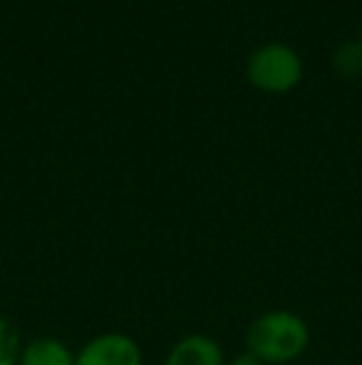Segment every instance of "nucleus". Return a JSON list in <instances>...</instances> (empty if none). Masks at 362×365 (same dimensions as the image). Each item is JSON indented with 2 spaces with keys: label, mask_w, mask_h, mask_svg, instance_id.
I'll use <instances>...</instances> for the list:
<instances>
[{
  "label": "nucleus",
  "mask_w": 362,
  "mask_h": 365,
  "mask_svg": "<svg viewBox=\"0 0 362 365\" xmlns=\"http://www.w3.org/2000/svg\"><path fill=\"white\" fill-rule=\"evenodd\" d=\"M246 346L263 365H288L308 351L310 328L293 311H268L251 321Z\"/></svg>",
  "instance_id": "1"
},
{
  "label": "nucleus",
  "mask_w": 362,
  "mask_h": 365,
  "mask_svg": "<svg viewBox=\"0 0 362 365\" xmlns=\"http://www.w3.org/2000/svg\"><path fill=\"white\" fill-rule=\"evenodd\" d=\"M303 77L298 53L285 45H266L248 60V80L263 92H288Z\"/></svg>",
  "instance_id": "2"
},
{
  "label": "nucleus",
  "mask_w": 362,
  "mask_h": 365,
  "mask_svg": "<svg viewBox=\"0 0 362 365\" xmlns=\"http://www.w3.org/2000/svg\"><path fill=\"white\" fill-rule=\"evenodd\" d=\"M75 365H144V356L132 336L107 331L90 338L80 353H75Z\"/></svg>",
  "instance_id": "3"
},
{
  "label": "nucleus",
  "mask_w": 362,
  "mask_h": 365,
  "mask_svg": "<svg viewBox=\"0 0 362 365\" xmlns=\"http://www.w3.org/2000/svg\"><path fill=\"white\" fill-rule=\"evenodd\" d=\"M166 365H226V356L216 338L206 333H191L171 346Z\"/></svg>",
  "instance_id": "4"
},
{
  "label": "nucleus",
  "mask_w": 362,
  "mask_h": 365,
  "mask_svg": "<svg viewBox=\"0 0 362 365\" xmlns=\"http://www.w3.org/2000/svg\"><path fill=\"white\" fill-rule=\"evenodd\" d=\"M18 365H75V353L60 338L40 336L25 343Z\"/></svg>",
  "instance_id": "5"
},
{
  "label": "nucleus",
  "mask_w": 362,
  "mask_h": 365,
  "mask_svg": "<svg viewBox=\"0 0 362 365\" xmlns=\"http://www.w3.org/2000/svg\"><path fill=\"white\" fill-rule=\"evenodd\" d=\"M23 353V338L10 318L0 316V365H18Z\"/></svg>",
  "instance_id": "6"
},
{
  "label": "nucleus",
  "mask_w": 362,
  "mask_h": 365,
  "mask_svg": "<svg viewBox=\"0 0 362 365\" xmlns=\"http://www.w3.org/2000/svg\"><path fill=\"white\" fill-rule=\"evenodd\" d=\"M333 65H335V70L345 77L362 75V43H345L343 48L335 53Z\"/></svg>",
  "instance_id": "7"
},
{
  "label": "nucleus",
  "mask_w": 362,
  "mask_h": 365,
  "mask_svg": "<svg viewBox=\"0 0 362 365\" xmlns=\"http://www.w3.org/2000/svg\"><path fill=\"white\" fill-rule=\"evenodd\" d=\"M226 365H263V363L246 351V353H241V356H233L231 361H226Z\"/></svg>",
  "instance_id": "8"
}]
</instances>
